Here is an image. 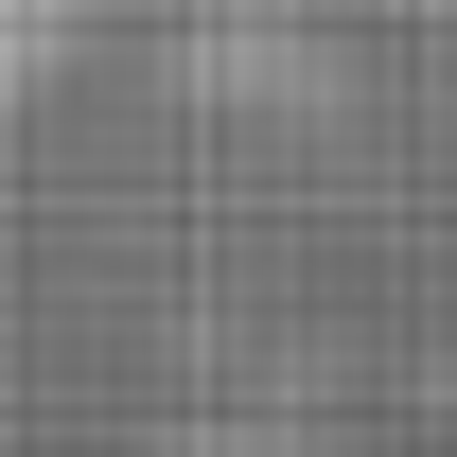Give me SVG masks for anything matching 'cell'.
Wrapping results in <instances>:
<instances>
[{
	"label": "cell",
	"instance_id": "cell-1",
	"mask_svg": "<svg viewBox=\"0 0 457 457\" xmlns=\"http://www.w3.org/2000/svg\"><path fill=\"white\" fill-rule=\"evenodd\" d=\"M159 457H404V440H352V422H176Z\"/></svg>",
	"mask_w": 457,
	"mask_h": 457
}]
</instances>
